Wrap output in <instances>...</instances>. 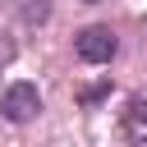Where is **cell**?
<instances>
[{
	"label": "cell",
	"instance_id": "1",
	"mask_svg": "<svg viewBox=\"0 0 147 147\" xmlns=\"http://www.w3.org/2000/svg\"><path fill=\"white\" fill-rule=\"evenodd\" d=\"M115 46H119V41H115V32H110V28H101V23H96V28H83V32L74 37V51H78V60H83V64H110Z\"/></svg>",
	"mask_w": 147,
	"mask_h": 147
},
{
	"label": "cell",
	"instance_id": "2",
	"mask_svg": "<svg viewBox=\"0 0 147 147\" xmlns=\"http://www.w3.org/2000/svg\"><path fill=\"white\" fill-rule=\"evenodd\" d=\"M0 110H5L9 124H28V119L41 115V92H37L32 83H14V87L5 92V101H0Z\"/></svg>",
	"mask_w": 147,
	"mask_h": 147
},
{
	"label": "cell",
	"instance_id": "3",
	"mask_svg": "<svg viewBox=\"0 0 147 147\" xmlns=\"http://www.w3.org/2000/svg\"><path fill=\"white\" fill-rule=\"evenodd\" d=\"M119 133H124V142H133V147L147 142V96H133V101L124 106V115H119Z\"/></svg>",
	"mask_w": 147,
	"mask_h": 147
},
{
	"label": "cell",
	"instance_id": "4",
	"mask_svg": "<svg viewBox=\"0 0 147 147\" xmlns=\"http://www.w3.org/2000/svg\"><path fill=\"white\" fill-rule=\"evenodd\" d=\"M18 14H23V23H46L51 5L46 0H18Z\"/></svg>",
	"mask_w": 147,
	"mask_h": 147
},
{
	"label": "cell",
	"instance_id": "5",
	"mask_svg": "<svg viewBox=\"0 0 147 147\" xmlns=\"http://www.w3.org/2000/svg\"><path fill=\"white\" fill-rule=\"evenodd\" d=\"M87 5H96V0H87Z\"/></svg>",
	"mask_w": 147,
	"mask_h": 147
}]
</instances>
